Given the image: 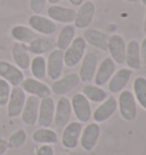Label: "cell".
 Masks as SVG:
<instances>
[{
	"label": "cell",
	"mask_w": 146,
	"mask_h": 155,
	"mask_svg": "<svg viewBox=\"0 0 146 155\" xmlns=\"http://www.w3.org/2000/svg\"><path fill=\"white\" fill-rule=\"evenodd\" d=\"M117 101L119 113L122 119L128 122L135 121L138 114V108H137V102L132 91L127 89L122 90L121 92H119V99Z\"/></svg>",
	"instance_id": "1"
},
{
	"label": "cell",
	"mask_w": 146,
	"mask_h": 155,
	"mask_svg": "<svg viewBox=\"0 0 146 155\" xmlns=\"http://www.w3.org/2000/svg\"><path fill=\"white\" fill-rule=\"evenodd\" d=\"M87 51V44L82 37H75L72 44L64 50V65L66 68H75L82 61Z\"/></svg>",
	"instance_id": "2"
},
{
	"label": "cell",
	"mask_w": 146,
	"mask_h": 155,
	"mask_svg": "<svg viewBox=\"0 0 146 155\" xmlns=\"http://www.w3.org/2000/svg\"><path fill=\"white\" fill-rule=\"evenodd\" d=\"M80 68H79L78 75L80 81L83 83H91L94 81V77L98 66V55L94 50L86 51L82 61L80 62Z\"/></svg>",
	"instance_id": "3"
},
{
	"label": "cell",
	"mask_w": 146,
	"mask_h": 155,
	"mask_svg": "<svg viewBox=\"0 0 146 155\" xmlns=\"http://www.w3.org/2000/svg\"><path fill=\"white\" fill-rule=\"evenodd\" d=\"M70 102H71V106H72V113H74V115L79 122L88 123L90 121L91 115H93L90 102L81 92L74 94Z\"/></svg>",
	"instance_id": "4"
},
{
	"label": "cell",
	"mask_w": 146,
	"mask_h": 155,
	"mask_svg": "<svg viewBox=\"0 0 146 155\" xmlns=\"http://www.w3.org/2000/svg\"><path fill=\"white\" fill-rule=\"evenodd\" d=\"M96 14V6L94 1H83L81 5L75 9V18L73 25L75 29H87L95 18Z\"/></svg>",
	"instance_id": "5"
},
{
	"label": "cell",
	"mask_w": 146,
	"mask_h": 155,
	"mask_svg": "<svg viewBox=\"0 0 146 155\" xmlns=\"http://www.w3.org/2000/svg\"><path fill=\"white\" fill-rule=\"evenodd\" d=\"M72 116V106L70 99L65 96H61L58 101L55 104V115H54V122L56 129H64V127L71 122Z\"/></svg>",
	"instance_id": "6"
},
{
	"label": "cell",
	"mask_w": 146,
	"mask_h": 155,
	"mask_svg": "<svg viewBox=\"0 0 146 155\" xmlns=\"http://www.w3.org/2000/svg\"><path fill=\"white\" fill-rule=\"evenodd\" d=\"M82 123L79 121L68 122L66 126L64 127L63 132H62V145L66 150H74L77 148L80 141V136L82 132Z\"/></svg>",
	"instance_id": "7"
},
{
	"label": "cell",
	"mask_w": 146,
	"mask_h": 155,
	"mask_svg": "<svg viewBox=\"0 0 146 155\" xmlns=\"http://www.w3.org/2000/svg\"><path fill=\"white\" fill-rule=\"evenodd\" d=\"M47 63V77L56 81L63 75L64 71V51L55 48L53 51H50L48 58L46 59Z\"/></svg>",
	"instance_id": "8"
},
{
	"label": "cell",
	"mask_w": 146,
	"mask_h": 155,
	"mask_svg": "<svg viewBox=\"0 0 146 155\" xmlns=\"http://www.w3.org/2000/svg\"><path fill=\"white\" fill-rule=\"evenodd\" d=\"M80 82L81 81L78 73H68L64 77H61L58 80L54 81L50 87V90L56 96H65L78 87Z\"/></svg>",
	"instance_id": "9"
},
{
	"label": "cell",
	"mask_w": 146,
	"mask_h": 155,
	"mask_svg": "<svg viewBox=\"0 0 146 155\" xmlns=\"http://www.w3.org/2000/svg\"><path fill=\"white\" fill-rule=\"evenodd\" d=\"M101 137V126L96 122H90L82 129L79 145L86 152H90L97 145L98 139Z\"/></svg>",
	"instance_id": "10"
},
{
	"label": "cell",
	"mask_w": 146,
	"mask_h": 155,
	"mask_svg": "<svg viewBox=\"0 0 146 155\" xmlns=\"http://www.w3.org/2000/svg\"><path fill=\"white\" fill-rule=\"evenodd\" d=\"M28 22L30 28L41 35H53L57 32V24L53 19L42 15H31Z\"/></svg>",
	"instance_id": "11"
},
{
	"label": "cell",
	"mask_w": 146,
	"mask_h": 155,
	"mask_svg": "<svg viewBox=\"0 0 146 155\" xmlns=\"http://www.w3.org/2000/svg\"><path fill=\"white\" fill-rule=\"evenodd\" d=\"M0 78L13 87H21L25 79L23 71L7 61H0Z\"/></svg>",
	"instance_id": "12"
},
{
	"label": "cell",
	"mask_w": 146,
	"mask_h": 155,
	"mask_svg": "<svg viewBox=\"0 0 146 155\" xmlns=\"http://www.w3.org/2000/svg\"><path fill=\"white\" fill-rule=\"evenodd\" d=\"M118 110V101L114 96H107V98L102 102L96 110L93 112V117L94 122L96 123H103L106 122L108 119H111L114 113Z\"/></svg>",
	"instance_id": "13"
},
{
	"label": "cell",
	"mask_w": 146,
	"mask_h": 155,
	"mask_svg": "<svg viewBox=\"0 0 146 155\" xmlns=\"http://www.w3.org/2000/svg\"><path fill=\"white\" fill-rule=\"evenodd\" d=\"M126 41L120 34L114 33L110 35L108 44H107V51L110 53V57L115 64H124L126 59Z\"/></svg>",
	"instance_id": "14"
},
{
	"label": "cell",
	"mask_w": 146,
	"mask_h": 155,
	"mask_svg": "<svg viewBox=\"0 0 146 155\" xmlns=\"http://www.w3.org/2000/svg\"><path fill=\"white\" fill-rule=\"evenodd\" d=\"M26 94L21 87H13L7 103V115L9 117H17L23 111Z\"/></svg>",
	"instance_id": "15"
},
{
	"label": "cell",
	"mask_w": 146,
	"mask_h": 155,
	"mask_svg": "<svg viewBox=\"0 0 146 155\" xmlns=\"http://www.w3.org/2000/svg\"><path fill=\"white\" fill-rule=\"evenodd\" d=\"M47 16L55 23L72 24L75 18V9L61 5H50L47 8Z\"/></svg>",
	"instance_id": "16"
},
{
	"label": "cell",
	"mask_w": 146,
	"mask_h": 155,
	"mask_svg": "<svg viewBox=\"0 0 146 155\" xmlns=\"http://www.w3.org/2000/svg\"><path fill=\"white\" fill-rule=\"evenodd\" d=\"M55 115V101L51 97L40 99L39 113H38V126L41 128H49L54 122Z\"/></svg>",
	"instance_id": "17"
},
{
	"label": "cell",
	"mask_w": 146,
	"mask_h": 155,
	"mask_svg": "<svg viewBox=\"0 0 146 155\" xmlns=\"http://www.w3.org/2000/svg\"><path fill=\"white\" fill-rule=\"evenodd\" d=\"M115 65L117 64L113 62L110 56L103 58L101 63H98L97 70H96L95 77H94V83L99 87H103L104 84H106L115 72Z\"/></svg>",
	"instance_id": "18"
},
{
	"label": "cell",
	"mask_w": 146,
	"mask_h": 155,
	"mask_svg": "<svg viewBox=\"0 0 146 155\" xmlns=\"http://www.w3.org/2000/svg\"><path fill=\"white\" fill-rule=\"evenodd\" d=\"M21 88L25 91V94H29L30 96L38 97L39 99L49 97L51 94L50 87L45 82L37 80L34 78H26L21 84Z\"/></svg>",
	"instance_id": "19"
},
{
	"label": "cell",
	"mask_w": 146,
	"mask_h": 155,
	"mask_svg": "<svg viewBox=\"0 0 146 155\" xmlns=\"http://www.w3.org/2000/svg\"><path fill=\"white\" fill-rule=\"evenodd\" d=\"M40 99L38 97L29 96L26 97L23 111L21 113V120L25 126H34L38 121V113H39Z\"/></svg>",
	"instance_id": "20"
},
{
	"label": "cell",
	"mask_w": 146,
	"mask_h": 155,
	"mask_svg": "<svg viewBox=\"0 0 146 155\" xmlns=\"http://www.w3.org/2000/svg\"><path fill=\"white\" fill-rule=\"evenodd\" d=\"M82 38L85 39L86 44L90 45L91 47L102 50V51H107V44H108V38L110 35L105 32L97 29H85Z\"/></svg>",
	"instance_id": "21"
},
{
	"label": "cell",
	"mask_w": 146,
	"mask_h": 155,
	"mask_svg": "<svg viewBox=\"0 0 146 155\" xmlns=\"http://www.w3.org/2000/svg\"><path fill=\"white\" fill-rule=\"evenodd\" d=\"M132 75V71L128 68H120L114 72L112 78L108 81V91L111 94H119L122 90H124L127 84L129 83Z\"/></svg>",
	"instance_id": "22"
},
{
	"label": "cell",
	"mask_w": 146,
	"mask_h": 155,
	"mask_svg": "<svg viewBox=\"0 0 146 155\" xmlns=\"http://www.w3.org/2000/svg\"><path fill=\"white\" fill-rule=\"evenodd\" d=\"M56 48V40L51 35H42L38 37L28 45L30 54L35 56H42L45 54H49Z\"/></svg>",
	"instance_id": "23"
},
{
	"label": "cell",
	"mask_w": 146,
	"mask_h": 155,
	"mask_svg": "<svg viewBox=\"0 0 146 155\" xmlns=\"http://www.w3.org/2000/svg\"><path fill=\"white\" fill-rule=\"evenodd\" d=\"M12 57L15 65L22 71L29 70L31 64V56L28 49V45L15 42L12 47Z\"/></svg>",
	"instance_id": "24"
},
{
	"label": "cell",
	"mask_w": 146,
	"mask_h": 155,
	"mask_svg": "<svg viewBox=\"0 0 146 155\" xmlns=\"http://www.w3.org/2000/svg\"><path fill=\"white\" fill-rule=\"evenodd\" d=\"M124 63L130 70H139L141 66V51H139V42L132 39L126 46V59Z\"/></svg>",
	"instance_id": "25"
},
{
	"label": "cell",
	"mask_w": 146,
	"mask_h": 155,
	"mask_svg": "<svg viewBox=\"0 0 146 155\" xmlns=\"http://www.w3.org/2000/svg\"><path fill=\"white\" fill-rule=\"evenodd\" d=\"M10 35H12V38L14 39L16 42H20V44L24 45H29L30 42L33 41L34 39L39 37L38 33L34 32L30 26L22 24L13 26L12 30H10Z\"/></svg>",
	"instance_id": "26"
},
{
	"label": "cell",
	"mask_w": 146,
	"mask_h": 155,
	"mask_svg": "<svg viewBox=\"0 0 146 155\" xmlns=\"http://www.w3.org/2000/svg\"><path fill=\"white\" fill-rule=\"evenodd\" d=\"M32 140L37 144L41 145H54L58 141L57 132L50 128H41L34 131L32 134Z\"/></svg>",
	"instance_id": "27"
},
{
	"label": "cell",
	"mask_w": 146,
	"mask_h": 155,
	"mask_svg": "<svg viewBox=\"0 0 146 155\" xmlns=\"http://www.w3.org/2000/svg\"><path fill=\"white\" fill-rule=\"evenodd\" d=\"M75 38V28L73 24H65L59 30L56 40V48L64 51Z\"/></svg>",
	"instance_id": "28"
},
{
	"label": "cell",
	"mask_w": 146,
	"mask_h": 155,
	"mask_svg": "<svg viewBox=\"0 0 146 155\" xmlns=\"http://www.w3.org/2000/svg\"><path fill=\"white\" fill-rule=\"evenodd\" d=\"M83 96L87 98L89 102L96 103V104H101L107 98V92L99 86L93 84V83H86L82 88Z\"/></svg>",
	"instance_id": "29"
},
{
	"label": "cell",
	"mask_w": 146,
	"mask_h": 155,
	"mask_svg": "<svg viewBox=\"0 0 146 155\" xmlns=\"http://www.w3.org/2000/svg\"><path fill=\"white\" fill-rule=\"evenodd\" d=\"M132 94L137 104L146 111V78L137 77L132 83Z\"/></svg>",
	"instance_id": "30"
},
{
	"label": "cell",
	"mask_w": 146,
	"mask_h": 155,
	"mask_svg": "<svg viewBox=\"0 0 146 155\" xmlns=\"http://www.w3.org/2000/svg\"><path fill=\"white\" fill-rule=\"evenodd\" d=\"M30 71L34 79L42 81L47 77V63L44 56H34L31 59Z\"/></svg>",
	"instance_id": "31"
},
{
	"label": "cell",
	"mask_w": 146,
	"mask_h": 155,
	"mask_svg": "<svg viewBox=\"0 0 146 155\" xmlns=\"http://www.w3.org/2000/svg\"><path fill=\"white\" fill-rule=\"evenodd\" d=\"M26 139H28V135H26V131L24 129H18L15 132H13L12 135L9 136L8 140H7V145H8V148H12V150H18L21 147H23L26 143Z\"/></svg>",
	"instance_id": "32"
},
{
	"label": "cell",
	"mask_w": 146,
	"mask_h": 155,
	"mask_svg": "<svg viewBox=\"0 0 146 155\" xmlns=\"http://www.w3.org/2000/svg\"><path fill=\"white\" fill-rule=\"evenodd\" d=\"M10 91H12V86L4 79L0 78V106L7 105Z\"/></svg>",
	"instance_id": "33"
},
{
	"label": "cell",
	"mask_w": 146,
	"mask_h": 155,
	"mask_svg": "<svg viewBox=\"0 0 146 155\" xmlns=\"http://www.w3.org/2000/svg\"><path fill=\"white\" fill-rule=\"evenodd\" d=\"M48 4L47 0H30L29 6L31 12L35 15H41Z\"/></svg>",
	"instance_id": "34"
},
{
	"label": "cell",
	"mask_w": 146,
	"mask_h": 155,
	"mask_svg": "<svg viewBox=\"0 0 146 155\" xmlns=\"http://www.w3.org/2000/svg\"><path fill=\"white\" fill-rule=\"evenodd\" d=\"M35 155H55L53 145H40Z\"/></svg>",
	"instance_id": "35"
},
{
	"label": "cell",
	"mask_w": 146,
	"mask_h": 155,
	"mask_svg": "<svg viewBox=\"0 0 146 155\" xmlns=\"http://www.w3.org/2000/svg\"><path fill=\"white\" fill-rule=\"evenodd\" d=\"M139 51H141V64L146 65V37L143 39V41L139 44Z\"/></svg>",
	"instance_id": "36"
},
{
	"label": "cell",
	"mask_w": 146,
	"mask_h": 155,
	"mask_svg": "<svg viewBox=\"0 0 146 155\" xmlns=\"http://www.w3.org/2000/svg\"><path fill=\"white\" fill-rule=\"evenodd\" d=\"M8 150V145H7V140L0 138V155H5Z\"/></svg>",
	"instance_id": "37"
},
{
	"label": "cell",
	"mask_w": 146,
	"mask_h": 155,
	"mask_svg": "<svg viewBox=\"0 0 146 155\" xmlns=\"http://www.w3.org/2000/svg\"><path fill=\"white\" fill-rule=\"evenodd\" d=\"M83 1H85V0H68V2L72 6H74V7H79Z\"/></svg>",
	"instance_id": "38"
},
{
	"label": "cell",
	"mask_w": 146,
	"mask_h": 155,
	"mask_svg": "<svg viewBox=\"0 0 146 155\" xmlns=\"http://www.w3.org/2000/svg\"><path fill=\"white\" fill-rule=\"evenodd\" d=\"M50 5H58L62 0H47Z\"/></svg>",
	"instance_id": "39"
},
{
	"label": "cell",
	"mask_w": 146,
	"mask_h": 155,
	"mask_svg": "<svg viewBox=\"0 0 146 155\" xmlns=\"http://www.w3.org/2000/svg\"><path fill=\"white\" fill-rule=\"evenodd\" d=\"M143 31L146 34V12H145V16H144V22H143Z\"/></svg>",
	"instance_id": "40"
},
{
	"label": "cell",
	"mask_w": 146,
	"mask_h": 155,
	"mask_svg": "<svg viewBox=\"0 0 146 155\" xmlns=\"http://www.w3.org/2000/svg\"><path fill=\"white\" fill-rule=\"evenodd\" d=\"M124 1H128L130 4H136V2H141V0H124Z\"/></svg>",
	"instance_id": "41"
},
{
	"label": "cell",
	"mask_w": 146,
	"mask_h": 155,
	"mask_svg": "<svg viewBox=\"0 0 146 155\" xmlns=\"http://www.w3.org/2000/svg\"><path fill=\"white\" fill-rule=\"evenodd\" d=\"M141 4H143V5H144V6H145V7H146V0H141Z\"/></svg>",
	"instance_id": "42"
},
{
	"label": "cell",
	"mask_w": 146,
	"mask_h": 155,
	"mask_svg": "<svg viewBox=\"0 0 146 155\" xmlns=\"http://www.w3.org/2000/svg\"><path fill=\"white\" fill-rule=\"evenodd\" d=\"M61 155H68V154H66V153H64V154H61Z\"/></svg>",
	"instance_id": "43"
},
{
	"label": "cell",
	"mask_w": 146,
	"mask_h": 155,
	"mask_svg": "<svg viewBox=\"0 0 146 155\" xmlns=\"http://www.w3.org/2000/svg\"><path fill=\"white\" fill-rule=\"evenodd\" d=\"M90 1H94V0H90Z\"/></svg>",
	"instance_id": "44"
}]
</instances>
